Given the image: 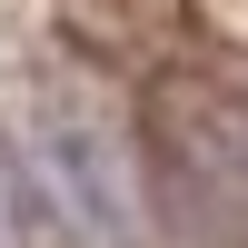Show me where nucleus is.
Listing matches in <instances>:
<instances>
[{"label": "nucleus", "instance_id": "1", "mask_svg": "<svg viewBox=\"0 0 248 248\" xmlns=\"http://www.w3.org/2000/svg\"><path fill=\"white\" fill-rule=\"evenodd\" d=\"M40 169H50L60 209L79 218L90 248H139V169H129V139H119L79 90H50V99H40Z\"/></svg>", "mask_w": 248, "mask_h": 248}, {"label": "nucleus", "instance_id": "2", "mask_svg": "<svg viewBox=\"0 0 248 248\" xmlns=\"http://www.w3.org/2000/svg\"><path fill=\"white\" fill-rule=\"evenodd\" d=\"M0 238H10V199H0Z\"/></svg>", "mask_w": 248, "mask_h": 248}]
</instances>
